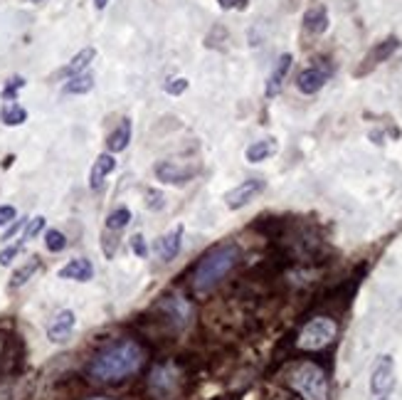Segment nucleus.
Returning <instances> with one entry per match:
<instances>
[{"mask_svg":"<svg viewBox=\"0 0 402 400\" xmlns=\"http://www.w3.org/2000/svg\"><path fill=\"white\" fill-rule=\"evenodd\" d=\"M144 348L131 339L116 341L107 346L102 353H96L89 364V378L96 383H114L121 378L133 376L144 366Z\"/></svg>","mask_w":402,"mask_h":400,"instance_id":"f257e3e1","label":"nucleus"},{"mask_svg":"<svg viewBox=\"0 0 402 400\" xmlns=\"http://www.w3.org/2000/svg\"><path fill=\"white\" fill-rule=\"evenodd\" d=\"M240 260V247L234 243L215 245L210 252H205L192 272V287L195 291H210L225 279V274L232 269Z\"/></svg>","mask_w":402,"mask_h":400,"instance_id":"f03ea898","label":"nucleus"},{"mask_svg":"<svg viewBox=\"0 0 402 400\" xmlns=\"http://www.w3.org/2000/svg\"><path fill=\"white\" fill-rule=\"evenodd\" d=\"M289 386L304 400H328V378L326 370L313 361H304L289 373Z\"/></svg>","mask_w":402,"mask_h":400,"instance_id":"7ed1b4c3","label":"nucleus"},{"mask_svg":"<svg viewBox=\"0 0 402 400\" xmlns=\"http://www.w3.org/2000/svg\"><path fill=\"white\" fill-rule=\"evenodd\" d=\"M338 324L331 316H313L306 326L301 329L296 336V346L301 351H321L331 341L336 339Z\"/></svg>","mask_w":402,"mask_h":400,"instance_id":"20e7f679","label":"nucleus"},{"mask_svg":"<svg viewBox=\"0 0 402 400\" xmlns=\"http://www.w3.org/2000/svg\"><path fill=\"white\" fill-rule=\"evenodd\" d=\"M183 386V376L175 364H158L148 376V390L156 400H175Z\"/></svg>","mask_w":402,"mask_h":400,"instance_id":"39448f33","label":"nucleus"},{"mask_svg":"<svg viewBox=\"0 0 402 400\" xmlns=\"http://www.w3.org/2000/svg\"><path fill=\"white\" fill-rule=\"evenodd\" d=\"M195 176H198V164H188V161H178V158L156 164V178L166 186H183Z\"/></svg>","mask_w":402,"mask_h":400,"instance_id":"423d86ee","label":"nucleus"},{"mask_svg":"<svg viewBox=\"0 0 402 400\" xmlns=\"http://www.w3.org/2000/svg\"><path fill=\"white\" fill-rule=\"evenodd\" d=\"M395 388V361L392 356H380L370 373V393L372 398H388Z\"/></svg>","mask_w":402,"mask_h":400,"instance_id":"0eeeda50","label":"nucleus"},{"mask_svg":"<svg viewBox=\"0 0 402 400\" xmlns=\"http://www.w3.org/2000/svg\"><path fill=\"white\" fill-rule=\"evenodd\" d=\"M265 188H267V183L262 181V178H247V181H242L237 188H232L225 195V203H227L230 210H240V208L249 205L259 193H265Z\"/></svg>","mask_w":402,"mask_h":400,"instance_id":"6e6552de","label":"nucleus"},{"mask_svg":"<svg viewBox=\"0 0 402 400\" xmlns=\"http://www.w3.org/2000/svg\"><path fill=\"white\" fill-rule=\"evenodd\" d=\"M74 329H77V314L72 309H62L52 316V322L47 326V339L52 344H67L72 339Z\"/></svg>","mask_w":402,"mask_h":400,"instance_id":"1a4fd4ad","label":"nucleus"},{"mask_svg":"<svg viewBox=\"0 0 402 400\" xmlns=\"http://www.w3.org/2000/svg\"><path fill=\"white\" fill-rule=\"evenodd\" d=\"M161 309L166 311L175 329H186L192 322V307L188 299H183L180 294H168L161 299Z\"/></svg>","mask_w":402,"mask_h":400,"instance_id":"9d476101","label":"nucleus"},{"mask_svg":"<svg viewBox=\"0 0 402 400\" xmlns=\"http://www.w3.org/2000/svg\"><path fill=\"white\" fill-rule=\"evenodd\" d=\"M397 49H400V40H397L395 35H390V37H385L383 43H378L375 45V47L370 49V52H368L366 57H363V67H360L358 72V77L360 74H366V72H370L372 67H378L380 62H385V60H390L392 55H395Z\"/></svg>","mask_w":402,"mask_h":400,"instance_id":"9b49d317","label":"nucleus"},{"mask_svg":"<svg viewBox=\"0 0 402 400\" xmlns=\"http://www.w3.org/2000/svg\"><path fill=\"white\" fill-rule=\"evenodd\" d=\"M328 74L331 69H326V67H306L304 72H299V77H296V89L301 91V94H316V91L324 89V85L328 82Z\"/></svg>","mask_w":402,"mask_h":400,"instance_id":"f8f14e48","label":"nucleus"},{"mask_svg":"<svg viewBox=\"0 0 402 400\" xmlns=\"http://www.w3.org/2000/svg\"><path fill=\"white\" fill-rule=\"evenodd\" d=\"M180 247H183V225H173L166 235L156 240V252L163 262H170L178 257Z\"/></svg>","mask_w":402,"mask_h":400,"instance_id":"ddd939ff","label":"nucleus"},{"mask_svg":"<svg viewBox=\"0 0 402 400\" xmlns=\"http://www.w3.org/2000/svg\"><path fill=\"white\" fill-rule=\"evenodd\" d=\"M116 170V158L114 153H99L94 161V166H91L89 170V188L91 190H99L104 186V181H107V176H111Z\"/></svg>","mask_w":402,"mask_h":400,"instance_id":"4468645a","label":"nucleus"},{"mask_svg":"<svg viewBox=\"0 0 402 400\" xmlns=\"http://www.w3.org/2000/svg\"><path fill=\"white\" fill-rule=\"evenodd\" d=\"M291 62H294V57L289 55V52H284L279 60H276V65H274V69H271V74H269V79H267V89H265V94L267 97H276L279 91H282V87H284V79H287V74H289V69H291Z\"/></svg>","mask_w":402,"mask_h":400,"instance_id":"2eb2a0df","label":"nucleus"},{"mask_svg":"<svg viewBox=\"0 0 402 400\" xmlns=\"http://www.w3.org/2000/svg\"><path fill=\"white\" fill-rule=\"evenodd\" d=\"M60 277L74 279V282H89V279L94 277V267H91V262L85 260V257H77V260H69L62 267Z\"/></svg>","mask_w":402,"mask_h":400,"instance_id":"dca6fc26","label":"nucleus"},{"mask_svg":"<svg viewBox=\"0 0 402 400\" xmlns=\"http://www.w3.org/2000/svg\"><path fill=\"white\" fill-rule=\"evenodd\" d=\"M131 119H121V124L114 129V131L109 133V139H107V148L109 153H121V151H126L129 144H131Z\"/></svg>","mask_w":402,"mask_h":400,"instance_id":"f3484780","label":"nucleus"},{"mask_svg":"<svg viewBox=\"0 0 402 400\" xmlns=\"http://www.w3.org/2000/svg\"><path fill=\"white\" fill-rule=\"evenodd\" d=\"M96 57V47H85V49H79L77 55L72 57V60L67 62L65 67L60 69V77H77V74H82L87 69V67L91 65V60Z\"/></svg>","mask_w":402,"mask_h":400,"instance_id":"a211bd4d","label":"nucleus"},{"mask_svg":"<svg viewBox=\"0 0 402 400\" xmlns=\"http://www.w3.org/2000/svg\"><path fill=\"white\" fill-rule=\"evenodd\" d=\"M276 151H279L276 139H262V141H254V144L247 146L245 158L249 164H262V161H267L269 156H274Z\"/></svg>","mask_w":402,"mask_h":400,"instance_id":"6ab92c4d","label":"nucleus"},{"mask_svg":"<svg viewBox=\"0 0 402 400\" xmlns=\"http://www.w3.org/2000/svg\"><path fill=\"white\" fill-rule=\"evenodd\" d=\"M304 27H306V32H311V35H324V32L328 30V10H326L324 5H316V8H311V10H306V15H304Z\"/></svg>","mask_w":402,"mask_h":400,"instance_id":"aec40b11","label":"nucleus"},{"mask_svg":"<svg viewBox=\"0 0 402 400\" xmlns=\"http://www.w3.org/2000/svg\"><path fill=\"white\" fill-rule=\"evenodd\" d=\"M0 122L5 126H23L27 122V109L20 107L18 102H8L3 109H0Z\"/></svg>","mask_w":402,"mask_h":400,"instance_id":"412c9836","label":"nucleus"},{"mask_svg":"<svg viewBox=\"0 0 402 400\" xmlns=\"http://www.w3.org/2000/svg\"><path fill=\"white\" fill-rule=\"evenodd\" d=\"M40 269V260L37 257H30V260L25 262L23 267H18L15 272H12V277H10V289H20L23 285H27L32 279V274Z\"/></svg>","mask_w":402,"mask_h":400,"instance_id":"4be33fe9","label":"nucleus"},{"mask_svg":"<svg viewBox=\"0 0 402 400\" xmlns=\"http://www.w3.org/2000/svg\"><path fill=\"white\" fill-rule=\"evenodd\" d=\"M94 89V77L87 72L77 74V77H69L67 79V85L62 87V91L65 94H87V91Z\"/></svg>","mask_w":402,"mask_h":400,"instance_id":"5701e85b","label":"nucleus"},{"mask_svg":"<svg viewBox=\"0 0 402 400\" xmlns=\"http://www.w3.org/2000/svg\"><path fill=\"white\" fill-rule=\"evenodd\" d=\"M129 223H131V210H129V208H116V210L109 212L107 230L119 232V230H124V227H126Z\"/></svg>","mask_w":402,"mask_h":400,"instance_id":"b1692460","label":"nucleus"},{"mask_svg":"<svg viewBox=\"0 0 402 400\" xmlns=\"http://www.w3.org/2000/svg\"><path fill=\"white\" fill-rule=\"evenodd\" d=\"M45 223H47V220H45L43 215H35L32 220H27V225H25L23 237H20V240H23V243H27V240H35V237L45 230Z\"/></svg>","mask_w":402,"mask_h":400,"instance_id":"393cba45","label":"nucleus"},{"mask_svg":"<svg viewBox=\"0 0 402 400\" xmlns=\"http://www.w3.org/2000/svg\"><path fill=\"white\" fill-rule=\"evenodd\" d=\"M45 247H47L49 252H62V249L67 247L65 232H60V230H47L45 232Z\"/></svg>","mask_w":402,"mask_h":400,"instance_id":"a878e982","label":"nucleus"},{"mask_svg":"<svg viewBox=\"0 0 402 400\" xmlns=\"http://www.w3.org/2000/svg\"><path fill=\"white\" fill-rule=\"evenodd\" d=\"M25 85H27V82H25V77H12V79H8V85L3 87L0 97L5 99V102H15V99H18V91L23 89Z\"/></svg>","mask_w":402,"mask_h":400,"instance_id":"bb28decb","label":"nucleus"},{"mask_svg":"<svg viewBox=\"0 0 402 400\" xmlns=\"http://www.w3.org/2000/svg\"><path fill=\"white\" fill-rule=\"evenodd\" d=\"M190 87V82H188L186 77H173V79H168L166 85H163V89H166V94H170V97H180L183 91Z\"/></svg>","mask_w":402,"mask_h":400,"instance_id":"cd10ccee","label":"nucleus"},{"mask_svg":"<svg viewBox=\"0 0 402 400\" xmlns=\"http://www.w3.org/2000/svg\"><path fill=\"white\" fill-rule=\"evenodd\" d=\"M23 245H25L23 240H18L15 245H8V247L0 249V265H3V267L12 265V260H15V257L23 252Z\"/></svg>","mask_w":402,"mask_h":400,"instance_id":"c85d7f7f","label":"nucleus"},{"mask_svg":"<svg viewBox=\"0 0 402 400\" xmlns=\"http://www.w3.org/2000/svg\"><path fill=\"white\" fill-rule=\"evenodd\" d=\"M15 218H18V210H15V205H0V227L10 225Z\"/></svg>","mask_w":402,"mask_h":400,"instance_id":"c756f323","label":"nucleus"},{"mask_svg":"<svg viewBox=\"0 0 402 400\" xmlns=\"http://www.w3.org/2000/svg\"><path fill=\"white\" fill-rule=\"evenodd\" d=\"M146 205H148L150 210H161V208L166 205V200H163V195L158 193V190H148V193H146Z\"/></svg>","mask_w":402,"mask_h":400,"instance_id":"7c9ffc66","label":"nucleus"},{"mask_svg":"<svg viewBox=\"0 0 402 400\" xmlns=\"http://www.w3.org/2000/svg\"><path fill=\"white\" fill-rule=\"evenodd\" d=\"M25 225H27V220H18V218L12 220V223H10V227H8V230H5V235H3V243H10L12 237L18 235L20 230H25Z\"/></svg>","mask_w":402,"mask_h":400,"instance_id":"2f4dec72","label":"nucleus"},{"mask_svg":"<svg viewBox=\"0 0 402 400\" xmlns=\"http://www.w3.org/2000/svg\"><path fill=\"white\" fill-rule=\"evenodd\" d=\"M131 247H133V252H136L138 257H146V255H148V247H146L144 235H133L131 237Z\"/></svg>","mask_w":402,"mask_h":400,"instance_id":"473e14b6","label":"nucleus"},{"mask_svg":"<svg viewBox=\"0 0 402 400\" xmlns=\"http://www.w3.org/2000/svg\"><path fill=\"white\" fill-rule=\"evenodd\" d=\"M223 10H247V3L249 0H217Z\"/></svg>","mask_w":402,"mask_h":400,"instance_id":"72a5a7b5","label":"nucleus"},{"mask_svg":"<svg viewBox=\"0 0 402 400\" xmlns=\"http://www.w3.org/2000/svg\"><path fill=\"white\" fill-rule=\"evenodd\" d=\"M107 3H109V0H94L96 10H104V8H107Z\"/></svg>","mask_w":402,"mask_h":400,"instance_id":"f704fd0d","label":"nucleus"},{"mask_svg":"<svg viewBox=\"0 0 402 400\" xmlns=\"http://www.w3.org/2000/svg\"><path fill=\"white\" fill-rule=\"evenodd\" d=\"M12 161H15V156H8V158H5V161H3V168H8V166H10V164H12Z\"/></svg>","mask_w":402,"mask_h":400,"instance_id":"c9c22d12","label":"nucleus"},{"mask_svg":"<svg viewBox=\"0 0 402 400\" xmlns=\"http://www.w3.org/2000/svg\"><path fill=\"white\" fill-rule=\"evenodd\" d=\"M87 400H111V398H87Z\"/></svg>","mask_w":402,"mask_h":400,"instance_id":"e433bc0d","label":"nucleus"},{"mask_svg":"<svg viewBox=\"0 0 402 400\" xmlns=\"http://www.w3.org/2000/svg\"><path fill=\"white\" fill-rule=\"evenodd\" d=\"M27 3H45V0H27Z\"/></svg>","mask_w":402,"mask_h":400,"instance_id":"4c0bfd02","label":"nucleus"},{"mask_svg":"<svg viewBox=\"0 0 402 400\" xmlns=\"http://www.w3.org/2000/svg\"><path fill=\"white\" fill-rule=\"evenodd\" d=\"M380 400H392V398H380Z\"/></svg>","mask_w":402,"mask_h":400,"instance_id":"58836bf2","label":"nucleus"}]
</instances>
